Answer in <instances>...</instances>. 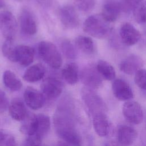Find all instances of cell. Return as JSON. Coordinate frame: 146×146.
Returning a JSON list of instances; mask_svg holds the SVG:
<instances>
[{
	"instance_id": "6da1fadb",
	"label": "cell",
	"mask_w": 146,
	"mask_h": 146,
	"mask_svg": "<svg viewBox=\"0 0 146 146\" xmlns=\"http://www.w3.org/2000/svg\"><path fill=\"white\" fill-rule=\"evenodd\" d=\"M75 106L69 95L63 96L56 106L53 122L55 132L71 146H81L82 137L76 126Z\"/></svg>"
},
{
	"instance_id": "7a4b0ae2",
	"label": "cell",
	"mask_w": 146,
	"mask_h": 146,
	"mask_svg": "<svg viewBox=\"0 0 146 146\" xmlns=\"http://www.w3.org/2000/svg\"><path fill=\"white\" fill-rule=\"evenodd\" d=\"M83 29L86 33L98 39L107 38L112 30L110 23L101 14L88 17L83 23Z\"/></svg>"
},
{
	"instance_id": "3957f363",
	"label": "cell",
	"mask_w": 146,
	"mask_h": 146,
	"mask_svg": "<svg viewBox=\"0 0 146 146\" xmlns=\"http://www.w3.org/2000/svg\"><path fill=\"white\" fill-rule=\"evenodd\" d=\"M38 51L42 60L54 69L59 68L62 64V58L54 44L48 41H42L38 46Z\"/></svg>"
},
{
	"instance_id": "277c9868",
	"label": "cell",
	"mask_w": 146,
	"mask_h": 146,
	"mask_svg": "<svg viewBox=\"0 0 146 146\" xmlns=\"http://www.w3.org/2000/svg\"><path fill=\"white\" fill-rule=\"evenodd\" d=\"M81 96L92 116L107 112V108L104 101L94 90L83 87L81 90Z\"/></svg>"
},
{
	"instance_id": "5b68a950",
	"label": "cell",
	"mask_w": 146,
	"mask_h": 146,
	"mask_svg": "<svg viewBox=\"0 0 146 146\" xmlns=\"http://www.w3.org/2000/svg\"><path fill=\"white\" fill-rule=\"evenodd\" d=\"M79 77L85 87L91 89L99 88L103 83V78L98 71L96 66L92 64L84 67L80 74Z\"/></svg>"
},
{
	"instance_id": "8992f818",
	"label": "cell",
	"mask_w": 146,
	"mask_h": 146,
	"mask_svg": "<svg viewBox=\"0 0 146 146\" xmlns=\"http://www.w3.org/2000/svg\"><path fill=\"white\" fill-rule=\"evenodd\" d=\"M17 30V23L14 15L9 11L0 13V31L6 40H13Z\"/></svg>"
},
{
	"instance_id": "52a82bcc",
	"label": "cell",
	"mask_w": 146,
	"mask_h": 146,
	"mask_svg": "<svg viewBox=\"0 0 146 146\" xmlns=\"http://www.w3.org/2000/svg\"><path fill=\"white\" fill-rule=\"evenodd\" d=\"M122 113L125 120L132 124H140L144 118L141 106L138 102L134 100H128L124 103Z\"/></svg>"
},
{
	"instance_id": "ba28073f",
	"label": "cell",
	"mask_w": 146,
	"mask_h": 146,
	"mask_svg": "<svg viewBox=\"0 0 146 146\" xmlns=\"http://www.w3.org/2000/svg\"><path fill=\"white\" fill-rule=\"evenodd\" d=\"M58 17L62 24L67 29H75L80 24L79 15L75 8L71 5L61 7L58 11Z\"/></svg>"
},
{
	"instance_id": "9c48e42d",
	"label": "cell",
	"mask_w": 146,
	"mask_h": 146,
	"mask_svg": "<svg viewBox=\"0 0 146 146\" xmlns=\"http://www.w3.org/2000/svg\"><path fill=\"white\" fill-rule=\"evenodd\" d=\"M40 88L43 95L46 98L51 100L60 95L63 90V84L59 79L53 77H48L42 81Z\"/></svg>"
},
{
	"instance_id": "30bf717a",
	"label": "cell",
	"mask_w": 146,
	"mask_h": 146,
	"mask_svg": "<svg viewBox=\"0 0 146 146\" xmlns=\"http://www.w3.org/2000/svg\"><path fill=\"white\" fill-rule=\"evenodd\" d=\"M119 35L123 44L133 46L136 44L141 38L140 31L131 23H123L119 30Z\"/></svg>"
},
{
	"instance_id": "8fae6325",
	"label": "cell",
	"mask_w": 146,
	"mask_h": 146,
	"mask_svg": "<svg viewBox=\"0 0 146 146\" xmlns=\"http://www.w3.org/2000/svg\"><path fill=\"white\" fill-rule=\"evenodd\" d=\"M112 89L115 97L120 101H128L133 97V92L129 84L124 79H114Z\"/></svg>"
},
{
	"instance_id": "7c38bea8",
	"label": "cell",
	"mask_w": 146,
	"mask_h": 146,
	"mask_svg": "<svg viewBox=\"0 0 146 146\" xmlns=\"http://www.w3.org/2000/svg\"><path fill=\"white\" fill-rule=\"evenodd\" d=\"M19 25L22 31L29 35H34L37 31V25L32 13L24 8L20 12L19 16Z\"/></svg>"
},
{
	"instance_id": "4fadbf2b",
	"label": "cell",
	"mask_w": 146,
	"mask_h": 146,
	"mask_svg": "<svg viewBox=\"0 0 146 146\" xmlns=\"http://www.w3.org/2000/svg\"><path fill=\"white\" fill-rule=\"evenodd\" d=\"M137 136L136 130L127 125H120L117 128V142L121 146H130L136 140Z\"/></svg>"
},
{
	"instance_id": "5bb4252c",
	"label": "cell",
	"mask_w": 146,
	"mask_h": 146,
	"mask_svg": "<svg viewBox=\"0 0 146 146\" xmlns=\"http://www.w3.org/2000/svg\"><path fill=\"white\" fill-rule=\"evenodd\" d=\"M144 65L143 59L138 55L131 54L123 59L119 63V68L127 75L135 74Z\"/></svg>"
},
{
	"instance_id": "9a60e30c",
	"label": "cell",
	"mask_w": 146,
	"mask_h": 146,
	"mask_svg": "<svg viewBox=\"0 0 146 146\" xmlns=\"http://www.w3.org/2000/svg\"><path fill=\"white\" fill-rule=\"evenodd\" d=\"M24 100L30 108L36 110L42 108L44 104V95L40 91L32 87L26 88L23 94Z\"/></svg>"
},
{
	"instance_id": "2e32d148",
	"label": "cell",
	"mask_w": 146,
	"mask_h": 146,
	"mask_svg": "<svg viewBox=\"0 0 146 146\" xmlns=\"http://www.w3.org/2000/svg\"><path fill=\"white\" fill-rule=\"evenodd\" d=\"M34 54V50L29 46L20 44L16 46V62L19 63L22 66L26 67L29 66L33 62Z\"/></svg>"
},
{
	"instance_id": "e0dca14e",
	"label": "cell",
	"mask_w": 146,
	"mask_h": 146,
	"mask_svg": "<svg viewBox=\"0 0 146 146\" xmlns=\"http://www.w3.org/2000/svg\"><path fill=\"white\" fill-rule=\"evenodd\" d=\"M121 12L119 2L111 0L104 4L101 14L106 21L111 23L117 19Z\"/></svg>"
},
{
	"instance_id": "ac0fdd59",
	"label": "cell",
	"mask_w": 146,
	"mask_h": 146,
	"mask_svg": "<svg viewBox=\"0 0 146 146\" xmlns=\"http://www.w3.org/2000/svg\"><path fill=\"white\" fill-rule=\"evenodd\" d=\"M92 124L96 133L104 137L108 135L110 130V123L106 113H100L92 116Z\"/></svg>"
},
{
	"instance_id": "d6986e66",
	"label": "cell",
	"mask_w": 146,
	"mask_h": 146,
	"mask_svg": "<svg viewBox=\"0 0 146 146\" xmlns=\"http://www.w3.org/2000/svg\"><path fill=\"white\" fill-rule=\"evenodd\" d=\"M9 112L10 116L17 121L24 120L29 115L25 103L19 98L12 100L9 107Z\"/></svg>"
},
{
	"instance_id": "ffe728a7",
	"label": "cell",
	"mask_w": 146,
	"mask_h": 146,
	"mask_svg": "<svg viewBox=\"0 0 146 146\" xmlns=\"http://www.w3.org/2000/svg\"><path fill=\"white\" fill-rule=\"evenodd\" d=\"M45 74V68L40 63L29 67L24 72L23 79L26 82L34 83L42 79Z\"/></svg>"
},
{
	"instance_id": "44dd1931",
	"label": "cell",
	"mask_w": 146,
	"mask_h": 146,
	"mask_svg": "<svg viewBox=\"0 0 146 146\" xmlns=\"http://www.w3.org/2000/svg\"><path fill=\"white\" fill-rule=\"evenodd\" d=\"M62 75L65 81L69 84L74 85L79 80V68L76 63L71 62L67 63L63 68Z\"/></svg>"
},
{
	"instance_id": "7402d4cb",
	"label": "cell",
	"mask_w": 146,
	"mask_h": 146,
	"mask_svg": "<svg viewBox=\"0 0 146 146\" xmlns=\"http://www.w3.org/2000/svg\"><path fill=\"white\" fill-rule=\"evenodd\" d=\"M76 47L86 55H92L95 52V46L93 40L89 36L79 35L75 39Z\"/></svg>"
},
{
	"instance_id": "603a6c76",
	"label": "cell",
	"mask_w": 146,
	"mask_h": 146,
	"mask_svg": "<svg viewBox=\"0 0 146 146\" xmlns=\"http://www.w3.org/2000/svg\"><path fill=\"white\" fill-rule=\"evenodd\" d=\"M36 115L37 129L35 134L40 139H43L49 132L51 126L50 117L44 113H39Z\"/></svg>"
},
{
	"instance_id": "cb8c5ba5",
	"label": "cell",
	"mask_w": 146,
	"mask_h": 146,
	"mask_svg": "<svg viewBox=\"0 0 146 146\" xmlns=\"http://www.w3.org/2000/svg\"><path fill=\"white\" fill-rule=\"evenodd\" d=\"M96 69L103 79L112 80L115 79L116 72L113 66L104 60H99L96 65Z\"/></svg>"
},
{
	"instance_id": "d4e9b609",
	"label": "cell",
	"mask_w": 146,
	"mask_h": 146,
	"mask_svg": "<svg viewBox=\"0 0 146 146\" xmlns=\"http://www.w3.org/2000/svg\"><path fill=\"white\" fill-rule=\"evenodd\" d=\"M3 82L5 86L13 91H19L22 87V83L21 80L10 70H6L4 72Z\"/></svg>"
},
{
	"instance_id": "484cf974",
	"label": "cell",
	"mask_w": 146,
	"mask_h": 146,
	"mask_svg": "<svg viewBox=\"0 0 146 146\" xmlns=\"http://www.w3.org/2000/svg\"><path fill=\"white\" fill-rule=\"evenodd\" d=\"M23 121H24V123L20 127V131L27 136L34 135L37 129L36 115L33 113L29 114Z\"/></svg>"
},
{
	"instance_id": "4316f807",
	"label": "cell",
	"mask_w": 146,
	"mask_h": 146,
	"mask_svg": "<svg viewBox=\"0 0 146 146\" xmlns=\"http://www.w3.org/2000/svg\"><path fill=\"white\" fill-rule=\"evenodd\" d=\"M135 21L140 23H146V0H140L132 11Z\"/></svg>"
},
{
	"instance_id": "83f0119b",
	"label": "cell",
	"mask_w": 146,
	"mask_h": 146,
	"mask_svg": "<svg viewBox=\"0 0 146 146\" xmlns=\"http://www.w3.org/2000/svg\"><path fill=\"white\" fill-rule=\"evenodd\" d=\"M60 47L63 54L67 59H74L76 58V50L74 44L68 39H63L60 43Z\"/></svg>"
},
{
	"instance_id": "f1b7e54d",
	"label": "cell",
	"mask_w": 146,
	"mask_h": 146,
	"mask_svg": "<svg viewBox=\"0 0 146 146\" xmlns=\"http://www.w3.org/2000/svg\"><path fill=\"white\" fill-rule=\"evenodd\" d=\"M15 48L13 43V40H6L2 46V51L3 55L9 60L13 62H16Z\"/></svg>"
},
{
	"instance_id": "f546056e",
	"label": "cell",
	"mask_w": 146,
	"mask_h": 146,
	"mask_svg": "<svg viewBox=\"0 0 146 146\" xmlns=\"http://www.w3.org/2000/svg\"><path fill=\"white\" fill-rule=\"evenodd\" d=\"M0 146H18L15 137L10 132L0 130Z\"/></svg>"
},
{
	"instance_id": "4dcf8cb0",
	"label": "cell",
	"mask_w": 146,
	"mask_h": 146,
	"mask_svg": "<svg viewBox=\"0 0 146 146\" xmlns=\"http://www.w3.org/2000/svg\"><path fill=\"white\" fill-rule=\"evenodd\" d=\"M134 80L139 88L146 90V69L139 70L135 74Z\"/></svg>"
},
{
	"instance_id": "1f68e13d",
	"label": "cell",
	"mask_w": 146,
	"mask_h": 146,
	"mask_svg": "<svg viewBox=\"0 0 146 146\" xmlns=\"http://www.w3.org/2000/svg\"><path fill=\"white\" fill-rule=\"evenodd\" d=\"M78 7L84 12L92 10L95 5V0H74Z\"/></svg>"
},
{
	"instance_id": "d6a6232c",
	"label": "cell",
	"mask_w": 146,
	"mask_h": 146,
	"mask_svg": "<svg viewBox=\"0 0 146 146\" xmlns=\"http://www.w3.org/2000/svg\"><path fill=\"white\" fill-rule=\"evenodd\" d=\"M140 1V0H120L119 3L122 12L128 13L132 11Z\"/></svg>"
},
{
	"instance_id": "836d02e7",
	"label": "cell",
	"mask_w": 146,
	"mask_h": 146,
	"mask_svg": "<svg viewBox=\"0 0 146 146\" xmlns=\"http://www.w3.org/2000/svg\"><path fill=\"white\" fill-rule=\"evenodd\" d=\"M10 103L6 93L0 90V112H3L9 108Z\"/></svg>"
},
{
	"instance_id": "e575fe53",
	"label": "cell",
	"mask_w": 146,
	"mask_h": 146,
	"mask_svg": "<svg viewBox=\"0 0 146 146\" xmlns=\"http://www.w3.org/2000/svg\"><path fill=\"white\" fill-rule=\"evenodd\" d=\"M42 140L35 135L27 136L25 141L24 146H41Z\"/></svg>"
},
{
	"instance_id": "d590c367",
	"label": "cell",
	"mask_w": 146,
	"mask_h": 146,
	"mask_svg": "<svg viewBox=\"0 0 146 146\" xmlns=\"http://www.w3.org/2000/svg\"><path fill=\"white\" fill-rule=\"evenodd\" d=\"M119 145H120L118 144L117 142L111 140V141H108V142H107L104 146H119Z\"/></svg>"
},
{
	"instance_id": "8d00e7d4",
	"label": "cell",
	"mask_w": 146,
	"mask_h": 146,
	"mask_svg": "<svg viewBox=\"0 0 146 146\" xmlns=\"http://www.w3.org/2000/svg\"><path fill=\"white\" fill-rule=\"evenodd\" d=\"M56 146H71L70 145H69L68 143H67L66 142L63 141H59L57 144Z\"/></svg>"
},
{
	"instance_id": "74e56055",
	"label": "cell",
	"mask_w": 146,
	"mask_h": 146,
	"mask_svg": "<svg viewBox=\"0 0 146 146\" xmlns=\"http://www.w3.org/2000/svg\"><path fill=\"white\" fill-rule=\"evenodd\" d=\"M5 6V0H0V9L3 7Z\"/></svg>"
}]
</instances>
